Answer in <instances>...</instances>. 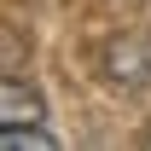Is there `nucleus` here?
I'll return each mask as SVG.
<instances>
[{"label":"nucleus","instance_id":"nucleus-3","mask_svg":"<svg viewBox=\"0 0 151 151\" xmlns=\"http://www.w3.org/2000/svg\"><path fill=\"white\" fill-rule=\"evenodd\" d=\"M0 145L6 151H58V134L41 128V122H6L0 128Z\"/></svg>","mask_w":151,"mask_h":151},{"label":"nucleus","instance_id":"nucleus-2","mask_svg":"<svg viewBox=\"0 0 151 151\" xmlns=\"http://www.w3.org/2000/svg\"><path fill=\"white\" fill-rule=\"evenodd\" d=\"M0 116H6V122H41V116H47V99H41L23 76H6V81H0Z\"/></svg>","mask_w":151,"mask_h":151},{"label":"nucleus","instance_id":"nucleus-1","mask_svg":"<svg viewBox=\"0 0 151 151\" xmlns=\"http://www.w3.org/2000/svg\"><path fill=\"white\" fill-rule=\"evenodd\" d=\"M99 64H105V76H111L116 87H151V35L128 29V35L105 41Z\"/></svg>","mask_w":151,"mask_h":151}]
</instances>
